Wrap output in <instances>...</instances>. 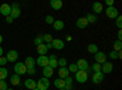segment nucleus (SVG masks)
Instances as JSON below:
<instances>
[{"label": "nucleus", "mask_w": 122, "mask_h": 90, "mask_svg": "<svg viewBox=\"0 0 122 90\" xmlns=\"http://www.w3.org/2000/svg\"><path fill=\"white\" fill-rule=\"evenodd\" d=\"M33 90H38V89H37V88H36V89H33Z\"/></svg>", "instance_id": "obj_52"}, {"label": "nucleus", "mask_w": 122, "mask_h": 90, "mask_svg": "<svg viewBox=\"0 0 122 90\" xmlns=\"http://www.w3.org/2000/svg\"><path fill=\"white\" fill-rule=\"evenodd\" d=\"M42 37H43V42H46V44L51 43V42L54 40V38H53L51 34H44V35H42Z\"/></svg>", "instance_id": "obj_29"}, {"label": "nucleus", "mask_w": 122, "mask_h": 90, "mask_svg": "<svg viewBox=\"0 0 122 90\" xmlns=\"http://www.w3.org/2000/svg\"><path fill=\"white\" fill-rule=\"evenodd\" d=\"M76 26H77L78 28H81V29H84V28L88 26V22H87L86 17H81V18H78V19H77V22H76Z\"/></svg>", "instance_id": "obj_17"}, {"label": "nucleus", "mask_w": 122, "mask_h": 90, "mask_svg": "<svg viewBox=\"0 0 122 90\" xmlns=\"http://www.w3.org/2000/svg\"><path fill=\"white\" fill-rule=\"evenodd\" d=\"M25 66H26V68L28 69V68H33L34 66H36V60L33 58V57H30V56H28L26 60H25Z\"/></svg>", "instance_id": "obj_15"}, {"label": "nucleus", "mask_w": 122, "mask_h": 90, "mask_svg": "<svg viewBox=\"0 0 122 90\" xmlns=\"http://www.w3.org/2000/svg\"><path fill=\"white\" fill-rule=\"evenodd\" d=\"M115 19H116V27H117L118 29H121V28H122V17L118 15Z\"/></svg>", "instance_id": "obj_33"}, {"label": "nucleus", "mask_w": 122, "mask_h": 90, "mask_svg": "<svg viewBox=\"0 0 122 90\" xmlns=\"http://www.w3.org/2000/svg\"><path fill=\"white\" fill-rule=\"evenodd\" d=\"M48 51V49H46V45L45 44H40L37 46V52L39 54V56H44Z\"/></svg>", "instance_id": "obj_21"}, {"label": "nucleus", "mask_w": 122, "mask_h": 90, "mask_svg": "<svg viewBox=\"0 0 122 90\" xmlns=\"http://www.w3.org/2000/svg\"><path fill=\"white\" fill-rule=\"evenodd\" d=\"M105 79V74L101 73V72H94L93 77H92V82H93L94 84H99L101 83Z\"/></svg>", "instance_id": "obj_5"}, {"label": "nucleus", "mask_w": 122, "mask_h": 90, "mask_svg": "<svg viewBox=\"0 0 122 90\" xmlns=\"http://www.w3.org/2000/svg\"><path fill=\"white\" fill-rule=\"evenodd\" d=\"M3 40H4V39H3V35H1V34H0V44H1V43H3Z\"/></svg>", "instance_id": "obj_49"}, {"label": "nucleus", "mask_w": 122, "mask_h": 90, "mask_svg": "<svg viewBox=\"0 0 122 90\" xmlns=\"http://www.w3.org/2000/svg\"><path fill=\"white\" fill-rule=\"evenodd\" d=\"M14 69H15V74H17V76H22V74L27 73V68L23 62H17L15 65Z\"/></svg>", "instance_id": "obj_3"}, {"label": "nucleus", "mask_w": 122, "mask_h": 90, "mask_svg": "<svg viewBox=\"0 0 122 90\" xmlns=\"http://www.w3.org/2000/svg\"><path fill=\"white\" fill-rule=\"evenodd\" d=\"M59 90H65V89H59Z\"/></svg>", "instance_id": "obj_50"}, {"label": "nucleus", "mask_w": 122, "mask_h": 90, "mask_svg": "<svg viewBox=\"0 0 122 90\" xmlns=\"http://www.w3.org/2000/svg\"><path fill=\"white\" fill-rule=\"evenodd\" d=\"M121 49H122V42L121 40H116L114 42V51H121Z\"/></svg>", "instance_id": "obj_28"}, {"label": "nucleus", "mask_w": 122, "mask_h": 90, "mask_svg": "<svg viewBox=\"0 0 122 90\" xmlns=\"http://www.w3.org/2000/svg\"><path fill=\"white\" fill-rule=\"evenodd\" d=\"M7 90H14V89H7Z\"/></svg>", "instance_id": "obj_51"}, {"label": "nucleus", "mask_w": 122, "mask_h": 90, "mask_svg": "<svg viewBox=\"0 0 122 90\" xmlns=\"http://www.w3.org/2000/svg\"><path fill=\"white\" fill-rule=\"evenodd\" d=\"M26 90H27V89H26Z\"/></svg>", "instance_id": "obj_53"}, {"label": "nucleus", "mask_w": 122, "mask_h": 90, "mask_svg": "<svg viewBox=\"0 0 122 90\" xmlns=\"http://www.w3.org/2000/svg\"><path fill=\"white\" fill-rule=\"evenodd\" d=\"M56 66H57V60L56 58H49V67L56 68Z\"/></svg>", "instance_id": "obj_30"}, {"label": "nucleus", "mask_w": 122, "mask_h": 90, "mask_svg": "<svg viewBox=\"0 0 122 90\" xmlns=\"http://www.w3.org/2000/svg\"><path fill=\"white\" fill-rule=\"evenodd\" d=\"M112 69H114V65L111 63V62H104L103 65H101V73H104V74H107V73H111L112 72Z\"/></svg>", "instance_id": "obj_6"}, {"label": "nucleus", "mask_w": 122, "mask_h": 90, "mask_svg": "<svg viewBox=\"0 0 122 90\" xmlns=\"http://www.w3.org/2000/svg\"><path fill=\"white\" fill-rule=\"evenodd\" d=\"M66 40H67V42H71V40H72V37H71V35H67Z\"/></svg>", "instance_id": "obj_47"}, {"label": "nucleus", "mask_w": 122, "mask_h": 90, "mask_svg": "<svg viewBox=\"0 0 122 90\" xmlns=\"http://www.w3.org/2000/svg\"><path fill=\"white\" fill-rule=\"evenodd\" d=\"M49 86H50V82L46 78H40L38 81V83H37V89L38 90H48Z\"/></svg>", "instance_id": "obj_2"}, {"label": "nucleus", "mask_w": 122, "mask_h": 90, "mask_svg": "<svg viewBox=\"0 0 122 90\" xmlns=\"http://www.w3.org/2000/svg\"><path fill=\"white\" fill-rule=\"evenodd\" d=\"M54 21H55V19H54V17H53L51 15H48V16L45 17V22H46L48 24H53Z\"/></svg>", "instance_id": "obj_35"}, {"label": "nucleus", "mask_w": 122, "mask_h": 90, "mask_svg": "<svg viewBox=\"0 0 122 90\" xmlns=\"http://www.w3.org/2000/svg\"><path fill=\"white\" fill-rule=\"evenodd\" d=\"M95 61L99 65H103L104 62H106V54L103 51H98L95 54Z\"/></svg>", "instance_id": "obj_9"}, {"label": "nucleus", "mask_w": 122, "mask_h": 90, "mask_svg": "<svg viewBox=\"0 0 122 90\" xmlns=\"http://www.w3.org/2000/svg\"><path fill=\"white\" fill-rule=\"evenodd\" d=\"M59 77H60V79H65V78H67L68 77V74H70V72H68V69L66 68V67H61V68H59Z\"/></svg>", "instance_id": "obj_18"}, {"label": "nucleus", "mask_w": 122, "mask_h": 90, "mask_svg": "<svg viewBox=\"0 0 122 90\" xmlns=\"http://www.w3.org/2000/svg\"><path fill=\"white\" fill-rule=\"evenodd\" d=\"M77 68L79 69V71H87V69L89 68V66H88V62L86 61L84 58H79L78 61H77Z\"/></svg>", "instance_id": "obj_11"}, {"label": "nucleus", "mask_w": 122, "mask_h": 90, "mask_svg": "<svg viewBox=\"0 0 122 90\" xmlns=\"http://www.w3.org/2000/svg\"><path fill=\"white\" fill-rule=\"evenodd\" d=\"M105 14L109 18L111 19H115L117 16H118V10L115 7V6H107L106 10H105Z\"/></svg>", "instance_id": "obj_1"}, {"label": "nucleus", "mask_w": 122, "mask_h": 90, "mask_svg": "<svg viewBox=\"0 0 122 90\" xmlns=\"http://www.w3.org/2000/svg\"><path fill=\"white\" fill-rule=\"evenodd\" d=\"M121 39H122V31L118 29V32H117V40H121Z\"/></svg>", "instance_id": "obj_44"}, {"label": "nucleus", "mask_w": 122, "mask_h": 90, "mask_svg": "<svg viewBox=\"0 0 122 90\" xmlns=\"http://www.w3.org/2000/svg\"><path fill=\"white\" fill-rule=\"evenodd\" d=\"M37 65L39 66V67H46V66H49V57H46L45 55L44 56H39L38 58H37Z\"/></svg>", "instance_id": "obj_7"}, {"label": "nucleus", "mask_w": 122, "mask_h": 90, "mask_svg": "<svg viewBox=\"0 0 122 90\" xmlns=\"http://www.w3.org/2000/svg\"><path fill=\"white\" fill-rule=\"evenodd\" d=\"M51 45L56 50H62L64 46H65V43H64V40H61V39H54L51 42Z\"/></svg>", "instance_id": "obj_13"}, {"label": "nucleus", "mask_w": 122, "mask_h": 90, "mask_svg": "<svg viewBox=\"0 0 122 90\" xmlns=\"http://www.w3.org/2000/svg\"><path fill=\"white\" fill-rule=\"evenodd\" d=\"M3 52H4V50H3V47H1V46H0V57L3 56Z\"/></svg>", "instance_id": "obj_48"}, {"label": "nucleus", "mask_w": 122, "mask_h": 90, "mask_svg": "<svg viewBox=\"0 0 122 90\" xmlns=\"http://www.w3.org/2000/svg\"><path fill=\"white\" fill-rule=\"evenodd\" d=\"M36 72H37V69L33 67V68H28L27 69V73L28 74H30V76H33V74H36Z\"/></svg>", "instance_id": "obj_41"}, {"label": "nucleus", "mask_w": 122, "mask_h": 90, "mask_svg": "<svg viewBox=\"0 0 122 90\" xmlns=\"http://www.w3.org/2000/svg\"><path fill=\"white\" fill-rule=\"evenodd\" d=\"M66 65H67V60H66V58H60V60H57V66H60V67H66Z\"/></svg>", "instance_id": "obj_32"}, {"label": "nucleus", "mask_w": 122, "mask_h": 90, "mask_svg": "<svg viewBox=\"0 0 122 90\" xmlns=\"http://www.w3.org/2000/svg\"><path fill=\"white\" fill-rule=\"evenodd\" d=\"M45 45H46V49H48V50L53 47V45H51V43H49V44H45Z\"/></svg>", "instance_id": "obj_46"}, {"label": "nucleus", "mask_w": 122, "mask_h": 90, "mask_svg": "<svg viewBox=\"0 0 122 90\" xmlns=\"http://www.w3.org/2000/svg\"><path fill=\"white\" fill-rule=\"evenodd\" d=\"M17 58H18V52L16 51V50H10V51H7L6 60L9 62H15Z\"/></svg>", "instance_id": "obj_8"}, {"label": "nucleus", "mask_w": 122, "mask_h": 90, "mask_svg": "<svg viewBox=\"0 0 122 90\" xmlns=\"http://www.w3.org/2000/svg\"><path fill=\"white\" fill-rule=\"evenodd\" d=\"M0 14L4 15V16H10V14H11V5L3 4L0 6Z\"/></svg>", "instance_id": "obj_12"}, {"label": "nucleus", "mask_w": 122, "mask_h": 90, "mask_svg": "<svg viewBox=\"0 0 122 90\" xmlns=\"http://www.w3.org/2000/svg\"><path fill=\"white\" fill-rule=\"evenodd\" d=\"M25 86L27 88V90H33V89L37 88V83L33 81L32 78H29V79H27V81L25 82Z\"/></svg>", "instance_id": "obj_16"}, {"label": "nucleus", "mask_w": 122, "mask_h": 90, "mask_svg": "<svg viewBox=\"0 0 122 90\" xmlns=\"http://www.w3.org/2000/svg\"><path fill=\"white\" fill-rule=\"evenodd\" d=\"M54 85L56 86V88H59V89H64L65 88V85H66V83H65V81L64 79H55L54 81Z\"/></svg>", "instance_id": "obj_24"}, {"label": "nucleus", "mask_w": 122, "mask_h": 90, "mask_svg": "<svg viewBox=\"0 0 122 90\" xmlns=\"http://www.w3.org/2000/svg\"><path fill=\"white\" fill-rule=\"evenodd\" d=\"M87 49H88V51H89L90 54H97V52L99 51V49H98V45H97V44H89Z\"/></svg>", "instance_id": "obj_25"}, {"label": "nucleus", "mask_w": 122, "mask_h": 90, "mask_svg": "<svg viewBox=\"0 0 122 90\" xmlns=\"http://www.w3.org/2000/svg\"><path fill=\"white\" fill-rule=\"evenodd\" d=\"M86 19H87L88 23H95L98 18H97V16L93 15V14H88V15L86 16Z\"/></svg>", "instance_id": "obj_26"}, {"label": "nucleus", "mask_w": 122, "mask_h": 90, "mask_svg": "<svg viewBox=\"0 0 122 90\" xmlns=\"http://www.w3.org/2000/svg\"><path fill=\"white\" fill-rule=\"evenodd\" d=\"M7 63V60H6V57H4V56H1V57H0V66H5Z\"/></svg>", "instance_id": "obj_38"}, {"label": "nucleus", "mask_w": 122, "mask_h": 90, "mask_svg": "<svg viewBox=\"0 0 122 90\" xmlns=\"http://www.w3.org/2000/svg\"><path fill=\"white\" fill-rule=\"evenodd\" d=\"M20 15H21V10H20L18 5H17V4L11 5V14H10V16H11V17L15 19V18L20 17Z\"/></svg>", "instance_id": "obj_10"}, {"label": "nucleus", "mask_w": 122, "mask_h": 90, "mask_svg": "<svg viewBox=\"0 0 122 90\" xmlns=\"http://www.w3.org/2000/svg\"><path fill=\"white\" fill-rule=\"evenodd\" d=\"M92 7H93V11L95 14H101V12H103V10H104L103 4H101V3H94Z\"/></svg>", "instance_id": "obj_22"}, {"label": "nucleus", "mask_w": 122, "mask_h": 90, "mask_svg": "<svg viewBox=\"0 0 122 90\" xmlns=\"http://www.w3.org/2000/svg\"><path fill=\"white\" fill-rule=\"evenodd\" d=\"M34 44L38 46V45H40V44H44V42H43V37L40 35V37H37L36 39H34Z\"/></svg>", "instance_id": "obj_36"}, {"label": "nucleus", "mask_w": 122, "mask_h": 90, "mask_svg": "<svg viewBox=\"0 0 122 90\" xmlns=\"http://www.w3.org/2000/svg\"><path fill=\"white\" fill-rule=\"evenodd\" d=\"M109 56H110V58H112V60H116V58H117V52H116V51H114V50H112V51H111V52L109 54Z\"/></svg>", "instance_id": "obj_40"}, {"label": "nucleus", "mask_w": 122, "mask_h": 90, "mask_svg": "<svg viewBox=\"0 0 122 90\" xmlns=\"http://www.w3.org/2000/svg\"><path fill=\"white\" fill-rule=\"evenodd\" d=\"M53 27H54L55 31H61V29H64L65 23H64V21H61V19H56L53 23Z\"/></svg>", "instance_id": "obj_20"}, {"label": "nucleus", "mask_w": 122, "mask_h": 90, "mask_svg": "<svg viewBox=\"0 0 122 90\" xmlns=\"http://www.w3.org/2000/svg\"><path fill=\"white\" fill-rule=\"evenodd\" d=\"M65 90H72L73 89V86L72 85H65V88H64Z\"/></svg>", "instance_id": "obj_45"}, {"label": "nucleus", "mask_w": 122, "mask_h": 90, "mask_svg": "<svg viewBox=\"0 0 122 90\" xmlns=\"http://www.w3.org/2000/svg\"><path fill=\"white\" fill-rule=\"evenodd\" d=\"M88 79V72L87 71H78L76 72V81L78 83H86Z\"/></svg>", "instance_id": "obj_4"}, {"label": "nucleus", "mask_w": 122, "mask_h": 90, "mask_svg": "<svg viewBox=\"0 0 122 90\" xmlns=\"http://www.w3.org/2000/svg\"><path fill=\"white\" fill-rule=\"evenodd\" d=\"M53 74H54V68L49 67V66H46V67L43 68V76H44V78L49 79L50 77H53Z\"/></svg>", "instance_id": "obj_14"}, {"label": "nucleus", "mask_w": 122, "mask_h": 90, "mask_svg": "<svg viewBox=\"0 0 122 90\" xmlns=\"http://www.w3.org/2000/svg\"><path fill=\"white\" fill-rule=\"evenodd\" d=\"M106 5L107 6H115V1L114 0H106Z\"/></svg>", "instance_id": "obj_42"}, {"label": "nucleus", "mask_w": 122, "mask_h": 90, "mask_svg": "<svg viewBox=\"0 0 122 90\" xmlns=\"http://www.w3.org/2000/svg\"><path fill=\"white\" fill-rule=\"evenodd\" d=\"M64 81H65L66 85H72V81H73V79L71 78V77H67V78H65V79H64Z\"/></svg>", "instance_id": "obj_39"}, {"label": "nucleus", "mask_w": 122, "mask_h": 90, "mask_svg": "<svg viewBox=\"0 0 122 90\" xmlns=\"http://www.w3.org/2000/svg\"><path fill=\"white\" fill-rule=\"evenodd\" d=\"M92 69H93L94 72H100L101 71V65H99V63H93V66H92Z\"/></svg>", "instance_id": "obj_34"}, {"label": "nucleus", "mask_w": 122, "mask_h": 90, "mask_svg": "<svg viewBox=\"0 0 122 90\" xmlns=\"http://www.w3.org/2000/svg\"><path fill=\"white\" fill-rule=\"evenodd\" d=\"M62 1H61V0H51V1H50V6H51L54 10H61V7H62Z\"/></svg>", "instance_id": "obj_19"}, {"label": "nucleus", "mask_w": 122, "mask_h": 90, "mask_svg": "<svg viewBox=\"0 0 122 90\" xmlns=\"http://www.w3.org/2000/svg\"><path fill=\"white\" fill-rule=\"evenodd\" d=\"M10 82H11L12 85H20L21 84V78H20V76H17V74H14L11 78H10Z\"/></svg>", "instance_id": "obj_23"}, {"label": "nucleus", "mask_w": 122, "mask_h": 90, "mask_svg": "<svg viewBox=\"0 0 122 90\" xmlns=\"http://www.w3.org/2000/svg\"><path fill=\"white\" fill-rule=\"evenodd\" d=\"M7 74H9V72L6 68H4V67L0 68V81H5L7 78Z\"/></svg>", "instance_id": "obj_27"}, {"label": "nucleus", "mask_w": 122, "mask_h": 90, "mask_svg": "<svg viewBox=\"0 0 122 90\" xmlns=\"http://www.w3.org/2000/svg\"><path fill=\"white\" fill-rule=\"evenodd\" d=\"M6 22H7V23H12V22H14V18H12L11 16H6Z\"/></svg>", "instance_id": "obj_43"}, {"label": "nucleus", "mask_w": 122, "mask_h": 90, "mask_svg": "<svg viewBox=\"0 0 122 90\" xmlns=\"http://www.w3.org/2000/svg\"><path fill=\"white\" fill-rule=\"evenodd\" d=\"M68 72H73V73H76L77 71H78V68H77V65L76 63H71L70 66H68Z\"/></svg>", "instance_id": "obj_31"}, {"label": "nucleus", "mask_w": 122, "mask_h": 90, "mask_svg": "<svg viewBox=\"0 0 122 90\" xmlns=\"http://www.w3.org/2000/svg\"><path fill=\"white\" fill-rule=\"evenodd\" d=\"M0 90H7V84L5 81H0Z\"/></svg>", "instance_id": "obj_37"}]
</instances>
